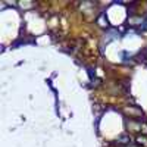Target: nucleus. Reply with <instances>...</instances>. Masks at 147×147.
Wrapping results in <instances>:
<instances>
[{"instance_id":"nucleus-1","label":"nucleus","mask_w":147,"mask_h":147,"mask_svg":"<svg viewBox=\"0 0 147 147\" xmlns=\"http://www.w3.org/2000/svg\"><path fill=\"white\" fill-rule=\"evenodd\" d=\"M128 147H136V146H128Z\"/></svg>"}]
</instances>
